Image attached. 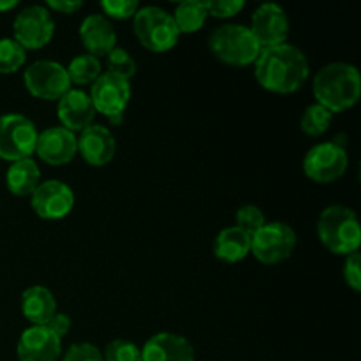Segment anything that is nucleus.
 Returning <instances> with one entry per match:
<instances>
[{"label":"nucleus","instance_id":"1","mask_svg":"<svg viewBox=\"0 0 361 361\" xmlns=\"http://www.w3.org/2000/svg\"><path fill=\"white\" fill-rule=\"evenodd\" d=\"M309 73L310 66L307 55L289 42L261 49L254 63L257 83L264 90L281 95L298 92L305 85Z\"/></svg>","mask_w":361,"mask_h":361},{"label":"nucleus","instance_id":"2","mask_svg":"<svg viewBox=\"0 0 361 361\" xmlns=\"http://www.w3.org/2000/svg\"><path fill=\"white\" fill-rule=\"evenodd\" d=\"M312 92L317 104L330 113L351 109L361 97L360 71L345 62L328 63L314 78Z\"/></svg>","mask_w":361,"mask_h":361},{"label":"nucleus","instance_id":"3","mask_svg":"<svg viewBox=\"0 0 361 361\" xmlns=\"http://www.w3.org/2000/svg\"><path fill=\"white\" fill-rule=\"evenodd\" d=\"M317 236L331 254L349 256L358 252L361 245L358 215L344 204L324 208L317 219Z\"/></svg>","mask_w":361,"mask_h":361},{"label":"nucleus","instance_id":"4","mask_svg":"<svg viewBox=\"0 0 361 361\" xmlns=\"http://www.w3.org/2000/svg\"><path fill=\"white\" fill-rule=\"evenodd\" d=\"M208 49L215 59L233 67L254 66L261 53L250 28L240 23H226L212 30Z\"/></svg>","mask_w":361,"mask_h":361},{"label":"nucleus","instance_id":"5","mask_svg":"<svg viewBox=\"0 0 361 361\" xmlns=\"http://www.w3.org/2000/svg\"><path fill=\"white\" fill-rule=\"evenodd\" d=\"M133 30L140 44L154 53L169 51L180 39L171 13L157 6L140 7L133 18Z\"/></svg>","mask_w":361,"mask_h":361},{"label":"nucleus","instance_id":"6","mask_svg":"<svg viewBox=\"0 0 361 361\" xmlns=\"http://www.w3.org/2000/svg\"><path fill=\"white\" fill-rule=\"evenodd\" d=\"M37 127L20 113L0 116V159L7 162L32 159L37 145Z\"/></svg>","mask_w":361,"mask_h":361},{"label":"nucleus","instance_id":"7","mask_svg":"<svg viewBox=\"0 0 361 361\" xmlns=\"http://www.w3.org/2000/svg\"><path fill=\"white\" fill-rule=\"evenodd\" d=\"M296 233L286 222H267L250 236V254L263 264H277L295 252Z\"/></svg>","mask_w":361,"mask_h":361},{"label":"nucleus","instance_id":"8","mask_svg":"<svg viewBox=\"0 0 361 361\" xmlns=\"http://www.w3.org/2000/svg\"><path fill=\"white\" fill-rule=\"evenodd\" d=\"M13 34L25 51L42 49L55 35V21L46 6L23 7L13 21Z\"/></svg>","mask_w":361,"mask_h":361},{"label":"nucleus","instance_id":"9","mask_svg":"<svg viewBox=\"0 0 361 361\" xmlns=\"http://www.w3.org/2000/svg\"><path fill=\"white\" fill-rule=\"evenodd\" d=\"M23 83L28 94L41 101H59L73 87L67 69L55 60H37L27 67Z\"/></svg>","mask_w":361,"mask_h":361},{"label":"nucleus","instance_id":"10","mask_svg":"<svg viewBox=\"0 0 361 361\" xmlns=\"http://www.w3.org/2000/svg\"><path fill=\"white\" fill-rule=\"evenodd\" d=\"M348 150L335 143H319L310 148L303 159V173L316 183H331L348 171Z\"/></svg>","mask_w":361,"mask_h":361},{"label":"nucleus","instance_id":"11","mask_svg":"<svg viewBox=\"0 0 361 361\" xmlns=\"http://www.w3.org/2000/svg\"><path fill=\"white\" fill-rule=\"evenodd\" d=\"M74 192L62 180H46L39 183L30 196V207L44 221H60L74 208Z\"/></svg>","mask_w":361,"mask_h":361},{"label":"nucleus","instance_id":"12","mask_svg":"<svg viewBox=\"0 0 361 361\" xmlns=\"http://www.w3.org/2000/svg\"><path fill=\"white\" fill-rule=\"evenodd\" d=\"M130 81L115 74L102 73L90 87V101L95 113H101L106 118L123 115L130 101Z\"/></svg>","mask_w":361,"mask_h":361},{"label":"nucleus","instance_id":"13","mask_svg":"<svg viewBox=\"0 0 361 361\" xmlns=\"http://www.w3.org/2000/svg\"><path fill=\"white\" fill-rule=\"evenodd\" d=\"M249 28L261 49H264L288 42L291 23H289L288 14L281 6L263 4L254 11Z\"/></svg>","mask_w":361,"mask_h":361},{"label":"nucleus","instance_id":"14","mask_svg":"<svg viewBox=\"0 0 361 361\" xmlns=\"http://www.w3.org/2000/svg\"><path fill=\"white\" fill-rule=\"evenodd\" d=\"M35 154L49 166L69 164L78 155V136L63 127H48L39 133Z\"/></svg>","mask_w":361,"mask_h":361},{"label":"nucleus","instance_id":"15","mask_svg":"<svg viewBox=\"0 0 361 361\" xmlns=\"http://www.w3.org/2000/svg\"><path fill=\"white\" fill-rule=\"evenodd\" d=\"M16 356L18 361H59L62 356V338L46 326H30L21 331Z\"/></svg>","mask_w":361,"mask_h":361},{"label":"nucleus","instance_id":"16","mask_svg":"<svg viewBox=\"0 0 361 361\" xmlns=\"http://www.w3.org/2000/svg\"><path fill=\"white\" fill-rule=\"evenodd\" d=\"M78 152L85 162L101 168L113 161L116 152V141L111 130L101 123H92L83 129L78 137Z\"/></svg>","mask_w":361,"mask_h":361},{"label":"nucleus","instance_id":"17","mask_svg":"<svg viewBox=\"0 0 361 361\" xmlns=\"http://www.w3.org/2000/svg\"><path fill=\"white\" fill-rule=\"evenodd\" d=\"M141 361H196V351L183 335L161 331L145 342Z\"/></svg>","mask_w":361,"mask_h":361},{"label":"nucleus","instance_id":"18","mask_svg":"<svg viewBox=\"0 0 361 361\" xmlns=\"http://www.w3.org/2000/svg\"><path fill=\"white\" fill-rule=\"evenodd\" d=\"M56 102H59L56 104V115H59L60 123H62L60 127H63V129L76 134L94 123L95 108L87 92L71 88Z\"/></svg>","mask_w":361,"mask_h":361},{"label":"nucleus","instance_id":"19","mask_svg":"<svg viewBox=\"0 0 361 361\" xmlns=\"http://www.w3.org/2000/svg\"><path fill=\"white\" fill-rule=\"evenodd\" d=\"M80 37L92 56H106L116 48V32L113 23L102 14H88L80 25Z\"/></svg>","mask_w":361,"mask_h":361},{"label":"nucleus","instance_id":"20","mask_svg":"<svg viewBox=\"0 0 361 361\" xmlns=\"http://www.w3.org/2000/svg\"><path fill=\"white\" fill-rule=\"evenodd\" d=\"M21 314L32 326H46L56 314L55 295L44 286H30L21 295Z\"/></svg>","mask_w":361,"mask_h":361},{"label":"nucleus","instance_id":"21","mask_svg":"<svg viewBox=\"0 0 361 361\" xmlns=\"http://www.w3.org/2000/svg\"><path fill=\"white\" fill-rule=\"evenodd\" d=\"M214 254L224 263H240L250 254V235L236 226L224 228L215 236Z\"/></svg>","mask_w":361,"mask_h":361},{"label":"nucleus","instance_id":"22","mask_svg":"<svg viewBox=\"0 0 361 361\" xmlns=\"http://www.w3.org/2000/svg\"><path fill=\"white\" fill-rule=\"evenodd\" d=\"M41 183V171L34 159H23V161L11 162L6 173V185L9 192L14 196H32Z\"/></svg>","mask_w":361,"mask_h":361},{"label":"nucleus","instance_id":"23","mask_svg":"<svg viewBox=\"0 0 361 361\" xmlns=\"http://www.w3.org/2000/svg\"><path fill=\"white\" fill-rule=\"evenodd\" d=\"M173 21H175L176 28H178L180 35L182 34H196L203 28L204 21H207L208 13L204 2H197V0H185V2L176 4L175 13L171 14Z\"/></svg>","mask_w":361,"mask_h":361},{"label":"nucleus","instance_id":"24","mask_svg":"<svg viewBox=\"0 0 361 361\" xmlns=\"http://www.w3.org/2000/svg\"><path fill=\"white\" fill-rule=\"evenodd\" d=\"M66 69L71 85H92L102 74L101 60L88 53L74 56Z\"/></svg>","mask_w":361,"mask_h":361},{"label":"nucleus","instance_id":"25","mask_svg":"<svg viewBox=\"0 0 361 361\" xmlns=\"http://www.w3.org/2000/svg\"><path fill=\"white\" fill-rule=\"evenodd\" d=\"M331 120H334V113L328 111L321 104H312L303 111L302 118H300V129L307 134V136L319 137L330 129Z\"/></svg>","mask_w":361,"mask_h":361},{"label":"nucleus","instance_id":"26","mask_svg":"<svg viewBox=\"0 0 361 361\" xmlns=\"http://www.w3.org/2000/svg\"><path fill=\"white\" fill-rule=\"evenodd\" d=\"M27 62V51L13 37L0 39V74H13Z\"/></svg>","mask_w":361,"mask_h":361},{"label":"nucleus","instance_id":"27","mask_svg":"<svg viewBox=\"0 0 361 361\" xmlns=\"http://www.w3.org/2000/svg\"><path fill=\"white\" fill-rule=\"evenodd\" d=\"M108 71L106 73L115 74V76L123 78L130 81V78L136 76L137 66L136 60L130 56V53L123 48H115L111 53H108Z\"/></svg>","mask_w":361,"mask_h":361},{"label":"nucleus","instance_id":"28","mask_svg":"<svg viewBox=\"0 0 361 361\" xmlns=\"http://www.w3.org/2000/svg\"><path fill=\"white\" fill-rule=\"evenodd\" d=\"M104 361H141V348L127 338H115L102 351Z\"/></svg>","mask_w":361,"mask_h":361},{"label":"nucleus","instance_id":"29","mask_svg":"<svg viewBox=\"0 0 361 361\" xmlns=\"http://www.w3.org/2000/svg\"><path fill=\"white\" fill-rule=\"evenodd\" d=\"M267 224V217H264L263 210L256 204H243L242 208H238L236 212V228L243 229L245 233H249L250 236L261 229Z\"/></svg>","mask_w":361,"mask_h":361},{"label":"nucleus","instance_id":"30","mask_svg":"<svg viewBox=\"0 0 361 361\" xmlns=\"http://www.w3.org/2000/svg\"><path fill=\"white\" fill-rule=\"evenodd\" d=\"M101 9L108 20H129L137 13L140 4L137 0H102Z\"/></svg>","mask_w":361,"mask_h":361},{"label":"nucleus","instance_id":"31","mask_svg":"<svg viewBox=\"0 0 361 361\" xmlns=\"http://www.w3.org/2000/svg\"><path fill=\"white\" fill-rule=\"evenodd\" d=\"M60 361H104L102 351L90 342H78L67 348V351L60 356Z\"/></svg>","mask_w":361,"mask_h":361},{"label":"nucleus","instance_id":"32","mask_svg":"<svg viewBox=\"0 0 361 361\" xmlns=\"http://www.w3.org/2000/svg\"><path fill=\"white\" fill-rule=\"evenodd\" d=\"M204 7H207L208 16L228 20V18L236 16L245 7V4L242 0H214V2H204Z\"/></svg>","mask_w":361,"mask_h":361},{"label":"nucleus","instance_id":"33","mask_svg":"<svg viewBox=\"0 0 361 361\" xmlns=\"http://www.w3.org/2000/svg\"><path fill=\"white\" fill-rule=\"evenodd\" d=\"M342 277H344L345 284H348L353 291H361V257L358 252L345 256L344 268H342Z\"/></svg>","mask_w":361,"mask_h":361},{"label":"nucleus","instance_id":"34","mask_svg":"<svg viewBox=\"0 0 361 361\" xmlns=\"http://www.w3.org/2000/svg\"><path fill=\"white\" fill-rule=\"evenodd\" d=\"M71 326H73V321H71V317L67 316V314H62V312H56L55 316L46 323V328H48V330L51 331L53 335H56L59 338L66 337V335L71 331Z\"/></svg>","mask_w":361,"mask_h":361},{"label":"nucleus","instance_id":"35","mask_svg":"<svg viewBox=\"0 0 361 361\" xmlns=\"http://www.w3.org/2000/svg\"><path fill=\"white\" fill-rule=\"evenodd\" d=\"M81 7H83V4L78 2V0H48L46 2V9L55 11L59 14H74Z\"/></svg>","mask_w":361,"mask_h":361},{"label":"nucleus","instance_id":"36","mask_svg":"<svg viewBox=\"0 0 361 361\" xmlns=\"http://www.w3.org/2000/svg\"><path fill=\"white\" fill-rule=\"evenodd\" d=\"M18 7L16 0H0V13H6V11L14 9Z\"/></svg>","mask_w":361,"mask_h":361},{"label":"nucleus","instance_id":"37","mask_svg":"<svg viewBox=\"0 0 361 361\" xmlns=\"http://www.w3.org/2000/svg\"><path fill=\"white\" fill-rule=\"evenodd\" d=\"M108 122L111 123L113 127H116V126H122V123H123V115H115V116H109V118H108Z\"/></svg>","mask_w":361,"mask_h":361}]
</instances>
